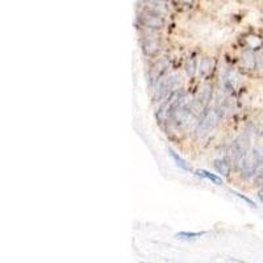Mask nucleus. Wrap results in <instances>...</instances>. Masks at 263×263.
Listing matches in <instances>:
<instances>
[{"label": "nucleus", "mask_w": 263, "mask_h": 263, "mask_svg": "<svg viewBox=\"0 0 263 263\" xmlns=\"http://www.w3.org/2000/svg\"><path fill=\"white\" fill-rule=\"evenodd\" d=\"M249 137L248 136H242L238 140L233 142V145L229 149V159L233 163H239L246 157L249 153Z\"/></svg>", "instance_id": "1"}, {"label": "nucleus", "mask_w": 263, "mask_h": 263, "mask_svg": "<svg viewBox=\"0 0 263 263\" xmlns=\"http://www.w3.org/2000/svg\"><path fill=\"white\" fill-rule=\"evenodd\" d=\"M138 20H140L141 25L147 29H162L164 27V20L158 15V12L147 11V12L140 15Z\"/></svg>", "instance_id": "2"}, {"label": "nucleus", "mask_w": 263, "mask_h": 263, "mask_svg": "<svg viewBox=\"0 0 263 263\" xmlns=\"http://www.w3.org/2000/svg\"><path fill=\"white\" fill-rule=\"evenodd\" d=\"M178 86V78L177 77H168V78L162 79L161 83L158 84V90H157V100L168 96L171 91Z\"/></svg>", "instance_id": "3"}, {"label": "nucleus", "mask_w": 263, "mask_h": 263, "mask_svg": "<svg viewBox=\"0 0 263 263\" xmlns=\"http://www.w3.org/2000/svg\"><path fill=\"white\" fill-rule=\"evenodd\" d=\"M218 121H220V115H218V112L216 111V109H211V111L205 115L203 121H201L200 129L203 132L212 130V129L217 125Z\"/></svg>", "instance_id": "4"}, {"label": "nucleus", "mask_w": 263, "mask_h": 263, "mask_svg": "<svg viewBox=\"0 0 263 263\" xmlns=\"http://www.w3.org/2000/svg\"><path fill=\"white\" fill-rule=\"evenodd\" d=\"M190 116H191V109H190L187 105H180L179 108H177V109L171 114L173 121L177 124V125H183V124L187 123Z\"/></svg>", "instance_id": "5"}, {"label": "nucleus", "mask_w": 263, "mask_h": 263, "mask_svg": "<svg viewBox=\"0 0 263 263\" xmlns=\"http://www.w3.org/2000/svg\"><path fill=\"white\" fill-rule=\"evenodd\" d=\"M241 65L248 70L258 69V57L253 50H246L241 57Z\"/></svg>", "instance_id": "6"}, {"label": "nucleus", "mask_w": 263, "mask_h": 263, "mask_svg": "<svg viewBox=\"0 0 263 263\" xmlns=\"http://www.w3.org/2000/svg\"><path fill=\"white\" fill-rule=\"evenodd\" d=\"M142 49H144V51L146 55L153 57V55H157V54L159 53V50H161V44L158 42V40L149 39L144 42Z\"/></svg>", "instance_id": "7"}, {"label": "nucleus", "mask_w": 263, "mask_h": 263, "mask_svg": "<svg viewBox=\"0 0 263 263\" xmlns=\"http://www.w3.org/2000/svg\"><path fill=\"white\" fill-rule=\"evenodd\" d=\"M196 175H199V177H201V178H205V179L211 180V182H212V183H215V184H217V185L222 184V180H221V178H218L217 175H215V174H211V173H208V171L199 170V171H196Z\"/></svg>", "instance_id": "8"}, {"label": "nucleus", "mask_w": 263, "mask_h": 263, "mask_svg": "<svg viewBox=\"0 0 263 263\" xmlns=\"http://www.w3.org/2000/svg\"><path fill=\"white\" fill-rule=\"evenodd\" d=\"M215 168L218 174H221L224 177H228L230 173V166L228 162L225 161H216L215 162Z\"/></svg>", "instance_id": "9"}, {"label": "nucleus", "mask_w": 263, "mask_h": 263, "mask_svg": "<svg viewBox=\"0 0 263 263\" xmlns=\"http://www.w3.org/2000/svg\"><path fill=\"white\" fill-rule=\"evenodd\" d=\"M166 67H167L166 61H159V62L152 69V79H158V77L164 71Z\"/></svg>", "instance_id": "10"}, {"label": "nucleus", "mask_w": 263, "mask_h": 263, "mask_svg": "<svg viewBox=\"0 0 263 263\" xmlns=\"http://www.w3.org/2000/svg\"><path fill=\"white\" fill-rule=\"evenodd\" d=\"M170 156H171V158H173L174 161H175V163H177L180 168H183V170H185V171H191L192 170L191 166H190V164L187 163V162H185L184 159L180 158V157L178 156V154H175V153H174L173 150H170Z\"/></svg>", "instance_id": "11"}, {"label": "nucleus", "mask_w": 263, "mask_h": 263, "mask_svg": "<svg viewBox=\"0 0 263 263\" xmlns=\"http://www.w3.org/2000/svg\"><path fill=\"white\" fill-rule=\"evenodd\" d=\"M262 44H263V41L259 39V37H257V36L246 37V45H248V48L250 49V50L260 48V46H262Z\"/></svg>", "instance_id": "12"}, {"label": "nucleus", "mask_w": 263, "mask_h": 263, "mask_svg": "<svg viewBox=\"0 0 263 263\" xmlns=\"http://www.w3.org/2000/svg\"><path fill=\"white\" fill-rule=\"evenodd\" d=\"M196 69H197V61L195 57H191L187 60V62H185V71H187V74L190 75V77H194L195 72H196Z\"/></svg>", "instance_id": "13"}, {"label": "nucleus", "mask_w": 263, "mask_h": 263, "mask_svg": "<svg viewBox=\"0 0 263 263\" xmlns=\"http://www.w3.org/2000/svg\"><path fill=\"white\" fill-rule=\"evenodd\" d=\"M204 233H189V232H180V233L177 234L178 238L182 239H191V238H196V237L203 236Z\"/></svg>", "instance_id": "14"}, {"label": "nucleus", "mask_w": 263, "mask_h": 263, "mask_svg": "<svg viewBox=\"0 0 263 263\" xmlns=\"http://www.w3.org/2000/svg\"><path fill=\"white\" fill-rule=\"evenodd\" d=\"M211 69V61L210 60H206V58H204L203 61L200 62V70L203 74H205L208 70Z\"/></svg>", "instance_id": "15"}, {"label": "nucleus", "mask_w": 263, "mask_h": 263, "mask_svg": "<svg viewBox=\"0 0 263 263\" xmlns=\"http://www.w3.org/2000/svg\"><path fill=\"white\" fill-rule=\"evenodd\" d=\"M254 183L257 185H263V168L257 174V177H255Z\"/></svg>", "instance_id": "16"}, {"label": "nucleus", "mask_w": 263, "mask_h": 263, "mask_svg": "<svg viewBox=\"0 0 263 263\" xmlns=\"http://www.w3.org/2000/svg\"><path fill=\"white\" fill-rule=\"evenodd\" d=\"M258 197H259V200L263 203V185H262V189L258 191Z\"/></svg>", "instance_id": "17"}, {"label": "nucleus", "mask_w": 263, "mask_h": 263, "mask_svg": "<svg viewBox=\"0 0 263 263\" xmlns=\"http://www.w3.org/2000/svg\"><path fill=\"white\" fill-rule=\"evenodd\" d=\"M146 2H158V3H161V2H164V0H146Z\"/></svg>", "instance_id": "18"}]
</instances>
